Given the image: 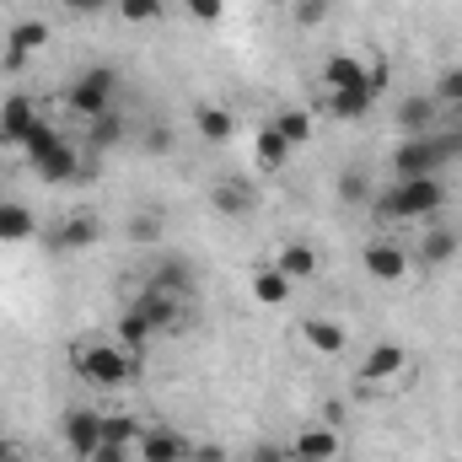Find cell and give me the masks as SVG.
I'll list each match as a JSON object with an SVG mask.
<instances>
[{"label": "cell", "instance_id": "1", "mask_svg": "<svg viewBox=\"0 0 462 462\" xmlns=\"http://www.w3.org/2000/svg\"><path fill=\"white\" fill-rule=\"evenodd\" d=\"M70 365H76V376H81V382H92V387L114 393V387H124V382L140 371V355H129L118 339L92 334V339H81V345L70 349Z\"/></svg>", "mask_w": 462, "mask_h": 462}, {"label": "cell", "instance_id": "2", "mask_svg": "<svg viewBox=\"0 0 462 462\" xmlns=\"http://www.w3.org/2000/svg\"><path fill=\"white\" fill-rule=\"evenodd\" d=\"M371 205H376V221H430V216H441L447 189H441V178H398Z\"/></svg>", "mask_w": 462, "mask_h": 462}, {"label": "cell", "instance_id": "3", "mask_svg": "<svg viewBox=\"0 0 462 462\" xmlns=\"http://www.w3.org/2000/svg\"><path fill=\"white\" fill-rule=\"evenodd\" d=\"M114 92H118L114 65H92V70H81V76L70 81L65 103H70V114H81L87 124H92V118H103L108 108H114Z\"/></svg>", "mask_w": 462, "mask_h": 462}, {"label": "cell", "instance_id": "4", "mask_svg": "<svg viewBox=\"0 0 462 462\" xmlns=\"http://www.w3.org/2000/svg\"><path fill=\"white\" fill-rule=\"evenodd\" d=\"M129 318L156 339V334H167V328H178V318H183V296H172V291H156V285H145L134 301H129Z\"/></svg>", "mask_w": 462, "mask_h": 462}, {"label": "cell", "instance_id": "5", "mask_svg": "<svg viewBox=\"0 0 462 462\" xmlns=\"http://www.w3.org/2000/svg\"><path fill=\"white\" fill-rule=\"evenodd\" d=\"M409 253H403V242H387V236H376V242H365L360 247V269L376 280V285H398L403 274H409Z\"/></svg>", "mask_w": 462, "mask_h": 462}, {"label": "cell", "instance_id": "6", "mask_svg": "<svg viewBox=\"0 0 462 462\" xmlns=\"http://www.w3.org/2000/svg\"><path fill=\"white\" fill-rule=\"evenodd\" d=\"M403 376H409L403 345H371L360 355V387H382V382H403Z\"/></svg>", "mask_w": 462, "mask_h": 462}, {"label": "cell", "instance_id": "7", "mask_svg": "<svg viewBox=\"0 0 462 462\" xmlns=\"http://www.w3.org/2000/svg\"><path fill=\"white\" fill-rule=\"evenodd\" d=\"M376 97H382V70H371V81H365V87H345V92H323V103H318V108H323V114L328 118H365L371 114V103H376Z\"/></svg>", "mask_w": 462, "mask_h": 462}, {"label": "cell", "instance_id": "8", "mask_svg": "<svg viewBox=\"0 0 462 462\" xmlns=\"http://www.w3.org/2000/svg\"><path fill=\"white\" fill-rule=\"evenodd\" d=\"M189 452H194V441L167 430V425H145L140 441H134V457L140 462H189Z\"/></svg>", "mask_w": 462, "mask_h": 462}, {"label": "cell", "instance_id": "9", "mask_svg": "<svg viewBox=\"0 0 462 462\" xmlns=\"http://www.w3.org/2000/svg\"><path fill=\"white\" fill-rule=\"evenodd\" d=\"M65 447H70V457H92L97 447H103V409H70L65 414Z\"/></svg>", "mask_w": 462, "mask_h": 462}, {"label": "cell", "instance_id": "10", "mask_svg": "<svg viewBox=\"0 0 462 462\" xmlns=\"http://www.w3.org/2000/svg\"><path fill=\"white\" fill-rule=\"evenodd\" d=\"M285 452H291V462H334L339 457V430L334 425H301Z\"/></svg>", "mask_w": 462, "mask_h": 462}, {"label": "cell", "instance_id": "11", "mask_svg": "<svg viewBox=\"0 0 462 462\" xmlns=\"http://www.w3.org/2000/svg\"><path fill=\"white\" fill-rule=\"evenodd\" d=\"M38 49H49V22L27 16V22H16V27H11V38H5V65H11V70H16V65H27Z\"/></svg>", "mask_w": 462, "mask_h": 462}, {"label": "cell", "instance_id": "12", "mask_svg": "<svg viewBox=\"0 0 462 462\" xmlns=\"http://www.w3.org/2000/svg\"><path fill=\"white\" fill-rule=\"evenodd\" d=\"M32 124H38V103L32 97H22V92L0 97V145H22V134Z\"/></svg>", "mask_w": 462, "mask_h": 462}, {"label": "cell", "instance_id": "13", "mask_svg": "<svg viewBox=\"0 0 462 462\" xmlns=\"http://www.w3.org/2000/svg\"><path fill=\"white\" fill-rule=\"evenodd\" d=\"M274 269L296 285V280H318V269H323V253L312 247V242H285L280 253H274Z\"/></svg>", "mask_w": 462, "mask_h": 462}, {"label": "cell", "instance_id": "14", "mask_svg": "<svg viewBox=\"0 0 462 462\" xmlns=\"http://www.w3.org/2000/svg\"><path fill=\"white\" fill-rule=\"evenodd\" d=\"M371 81V70H365V60L360 54H328V65H323V92H345V87H365Z\"/></svg>", "mask_w": 462, "mask_h": 462}, {"label": "cell", "instance_id": "15", "mask_svg": "<svg viewBox=\"0 0 462 462\" xmlns=\"http://www.w3.org/2000/svg\"><path fill=\"white\" fill-rule=\"evenodd\" d=\"M393 118H398V134H403V140H409V134H430L436 118H441V103H436V97H403Z\"/></svg>", "mask_w": 462, "mask_h": 462}, {"label": "cell", "instance_id": "16", "mask_svg": "<svg viewBox=\"0 0 462 462\" xmlns=\"http://www.w3.org/2000/svg\"><path fill=\"white\" fill-rule=\"evenodd\" d=\"M194 129H199L205 145H226L231 134H236V118L221 103H194Z\"/></svg>", "mask_w": 462, "mask_h": 462}, {"label": "cell", "instance_id": "17", "mask_svg": "<svg viewBox=\"0 0 462 462\" xmlns=\"http://www.w3.org/2000/svg\"><path fill=\"white\" fill-rule=\"evenodd\" d=\"M210 205H216L221 216H253L258 194H253V183H242V178H221V183L210 189Z\"/></svg>", "mask_w": 462, "mask_h": 462}, {"label": "cell", "instance_id": "18", "mask_svg": "<svg viewBox=\"0 0 462 462\" xmlns=\"http://www.w3.org/2000/svg\"><path fill=\"white\" fill-rule=\"evenodd\" d=\"M32 172H38L43 183H70V178L81 172V162H76V145L65 140L60 151H49V156H38V162H32Z\"/></svg>", "mask_w": 462, "mask_h": 462}, {"label": "cell", "instance_id": "19", "mask_svg": "<svg viewBox=\"0 0 462 462\" xmlns=\"http://www.w3.org/2000/svg\"><path fill=\"white\" fill-rule=\"evenodd\" d=\"M301 339L318 349V355H345V345H349L345 328H339L334 318H307V323H301Z\"/></svg>", "mask_w": 462, "mask_h": 462}, {"label": "cell", "instance_id": "20", "mask_svg": "<svg viewBox=\"0 0 462 462\" xmlns=\"http://www.w3.org/2000/svg\"><path fill=\"white\" fill-rule=\"evenodd\" d=\"M457 231L452 226H436V231H425V242H420V263H430V269H441V263H452L457 258Z\"/></svg>", "mask_w": 462, "mask_h": 462}, {"label": "cell", "instance_id": "21", "mask_svg": "<svg viewBox=\"0 0 462 462\" xmlns=\"http://www.w3.org/2000/svg\"><path fill=\"white\" fill-rule=\"evenodd\" d=\"M32 231H38V216L27 205L5 199V210H0V242H32Z\"/></svg>", "mask_w": 462, "mask_h": 462}, {"label": "cell", "instance_id": "22", "mask_svg": "<svg viewBox=\"0 0 462 462\" xmlns=\"http://www.w3.org/2000/svg\"><path fill=\"white\" fill-rule=\"evenodd\" d=\"M97 236H103V221H97V216H70V221L60 226V236H54V247L76 253V247H92Z\"/></svg>", "mask_w": 462, "mask_h": 462}, {"label": "cell", "instance_id": "23", "mask_svg": "<svg viewBox=\"0 0 462 462\" xmlns=\"http://www.w3.org/2000/svg\"><path fill=\"white\" fill-rule=\"evenodd\" d=\"M274 134H280L291 151L307 145V140H312V114H307V108H280V114H274Z\"/></svg>", "mask_w": 462, "mask_h": 462}, {"label": "cell", "instance_id": "24", "mask_svg": "<svg viewBox=\"0 0 462 462\" xmlns=\"http://www.w3.org/2000/svg\"><path fill=\"white\" fill-rule=\"evenodd\" d=\"M60 145H65V134H60L54 124H43V118H38V124L22 134V145H16V151H22L27 162H38V156H49V151H60Z\"/></svg>", "mask_w": 462, "mask_h": 462}, {"label": "cell", "instance_id": "25", "mask_svg": "<svg viewBox=\"0 0 462 462\" xmlns=\"http://www.w3.org/2000/svg\"><path fill=\"white\" fill-rule=\"evenodd\" d=\"M285 296H291V280H285L274 263L253 274V301H263V307H285Z\"/></svg>", "mask_w": 462, "mask_h": 462}, {"label": "cell", "instance_id": "26", "mask_svg": "<svg viewBox=\"0 0 462 462\" xmlns=\"http://www.w3.org/2000/svg\"><path fill=\"white\" fill-rule=\"evenodd\" d=\"M140 420L134 414H103V447H129L134 452V441H140Z\"/></svg>", "mask_w": 462, "mask_h": 462}, {"label": "cell", "instance_id": "27", "mask_svg": "<svg viewBox=\"0 0 462 462\" xmlns=\"http://www.w3.org/2000/svg\"><path fill=\"white\" fill-rule=\"evenodd\" d=\"M118 140H124V118H118V108H108L103 118L87 124V145H92V151H114Z\"/></svg>", "mask_w": 462, "mask_h": 462}, {"label": "cell", "instance_id": "28", "mask_svg": "<svg viewBox=\"0 0 462 462\" xmlns=\"http://www.w3.org/2000/svg\"><path fill=\"white\" fill-rule=\"evenodd\" d=\"M253 156H258L263 172H280V167L291 162V145H285V140L274 134V124H269V129H258V151H253Z\"/></svg>", "mask_w": 462, "mask_h": 462}, {"label": "cell", "instance_id": "29", "mask_svg": "<svg viewBox=\"0 0 462 462\" xmlns=\"http://www.w3.org/2000/svg\"><path fill=\"white\" fill-rule=\"evenodd\" d=\"M118 16L129 22V27H151V22H162L167 16V0H114Z\"/></svg>", "mask_w": 462, "mask_h": 462}, {"label": "cell", "instance_id": "30", "mask_svg": "<svg viewBox=\"0 0 462 462\" xmlns=\"http://www.w3.org/2000/svg\"><path fill=\"white\" fill-rule=\"evenodd\" d=\"M189 274H194V269L172 258V263H162V269H156L145 285H156V291H172V296H189Z\"/></svg>", "mask_w": 462, "mask_h": 462}, {"label": "cell", "instance_id": "31", "mask_svg": "<svg viewBox=\"0 0 462 462\" xmlns=\"http://www.w3.org/2000/svg\"><path fill=\"white\" fill-rule=\"evenodd\" d=\"M441 108H462V65H452V70H441L436 76V92H430Z\"/></svg>", "mask_w": 462, "mask_h": 462}, {"label": "cell", "instance_id": "32", "mask_svg": "<svg viewBox=\"0 0 462 462\" xmlns=\"http://www.w3.org/2000/svg\"><path fill=\"white\" fill-rule=\"evenodd\" d=\"M339 199H345V205H360V199H371V178H365L360 167H345V172H339Z\"/></svg>", "mask_w": 462, "mask_h": 462}, {"label": "cell", "instance_id": "33", "mask_svg": "<svg viewBox=\"0 0 462 462\" xmlns=\"http://www.w3.org/2000/svg\"><path fill=\"white\" fill-rule=\"evenodd\" d=\"M328 11H334V0H296V22H301V27L328 22Z\"/></svg>", "mask_w": 462, "mask_h": 462}, {"label": "cell", "instance_id": "34", "mask_svg": "<svg viewBox=\"0 0 462 462\" xmlns=\"http://www.w3.org/2000/svg\"><path fill=\"white\" fill-rule=\"evenodd\" d=\"M183 11H189L194 22H205V27H210V22H221V16H226V0H183Z\"/></svg>", "mask_w": 462, "mask_h": 462}, {"label": "cell", "instance_id": "35", "mask_svg": "<svg viewBox=\"0 0 462 462\" xmlns=\"http://www.w3.org/2000/svg\"><path fill=\"white\" fill-rule=\"evenodd\" d=\"M156 236H162L156 216H134V221H129V242H156Z\"/></svg>", "mask_w": 462, "mask_h": 462}, {"label": "cell", "instance_id": "36", "mask_svg": "<svg viewBox=\"0 0 462 462\" xmlns=\"http://www.w3.org/2000/svg\"><path fill=\"white\" fill-rule=\"evenodd\" d=\"M247 462H291V452L274 441H258V447H247Z\"/></svg>", "mask_w": 462, "mask_h": 462}, {"label": "cell", "instance_id": "37", "mask_svg": "<svg viewBox=\"0 0 462 462\" xmlns=\"http://www.w3.org/2000/svg\"><path fill=\"white\" fill-rule=\"evenodd\" d=\"M145 151H151V156H167V151H172V129H162V124H156V129L145 134Z\"/></svg>", "mask_w": 462, "mask_h": 462}, {"label": "cell", "instance_id": "38", "mask_svg": "<svg viewBox=\"0 0 462 462\" xmlns=\"http://www.w3.org/2000/svg\"><path fill=\"white\" fill-rule=\"evenodd\" d=\"M65 11H76V16H92V11H108L114 0H60Z\"/></svg>", "mask_w": 462, "mask_h": 462}, {"label": "cell", "instance_id": "39", "mask_svg": "<svg viewBox=\"0 0 462 462\" xmlns=\"http://www.w3.org/2000/svg\"><path fill=\"white\" fill-rule=\"evenodd\" d=\"M129 457H134L129 447H97V452H92L87 462H129Z\"/></svg>", "mask_w": 462, "mask_h": 462}, {"label": "cell", "instance_id": "40", "mask_svg": "<svg viewBox=\"0 0 462 462\" xmlns=\"http://www.w3.org/2000/svg\"><path fill=\"white\" fill-rule=\"evenodd\" d=\"M189 462H226V452H221V447H194Z\"/></svg>", "mask_w": 462, "mask_h": 462}, {"label": "cell", "instance_id": "41", "mask_svg": "<svg viewBox=\"0 0 462 462\" xmlns=\"http://www.w3.org/2000/svg\"><path fill=\"white\" fill-rule=\"evenodd\" d=\"M0 462H11V441H5V430H0Z\"/></svg>", "mask_w": 462, "mask_h": 462}, {"label": "cell", "instance_id": "42", "mask_svg": "<svg viewBox=\"0 0 462 462\" xmlns=\"http://www.w3.org/2000/svg\"><path fill=\"white\" fill-rule=\"evenodd\" d=\"M0 210H5V189H0Z\"/></svg>", "mask_w": 462, "mask_h": 462}]
</instances>
